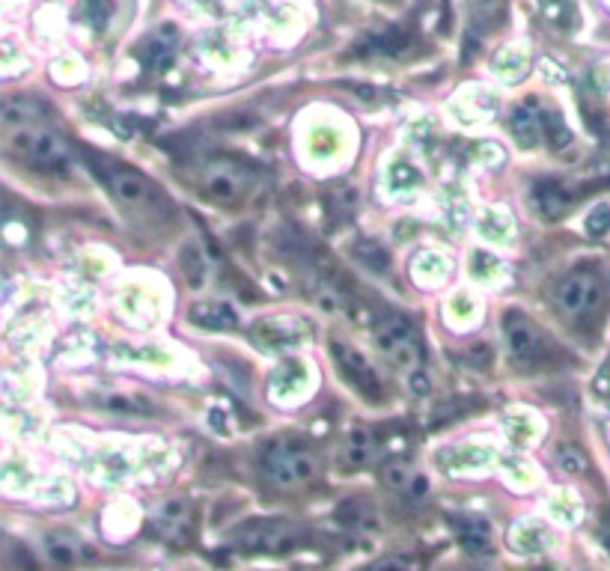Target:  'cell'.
Masks as SVG:
<instances>
[{
  "mask_svg": "<svg viewBox=\"0 0 610 571\" xmlns=\"http://www.w3.org/2000/svg\"><path fill=\"white\" fill-rule=\"evenodd\" d=\"M99 164V173L102 179L108 182V188L114 191V197L125 203L128 209L134 212H143V215H155V218H164L170 212V200L140 173L128 170L125 164L117 161H96Z\"/></svg>",
  "mask_w": 610,
  "mask_h": 571,
  "instance_id": "obj_1",
  "label": "cell"
},
{
  "mask_svg": "<svg viewBox=\"0 0 610 571\" xmlns=\"http://www.w3.org/2000/svg\"><path fill=\"white\" fill-rule=\"evenodd\" d=\"M9 149L42 167V170H63L69 167V149L66 143L54 134V131H45V128H18L9 134Z\"/></svg>",
  "mask_w": 610,
  "mask_h": 571,
  "instance_id": "obj_2",
  "label": "cell"
},
{
  "mask_svg": "<svg viewBox=\"0 0 610 571\" xmlns=\"http://www.w3.org/2000/svg\"><path fill=\"white\" fill-rule=\"evenodd\" d=\"M375 343L381 348V354L396 363L399 369L414 372L420 366L423 348H420V337L414 331V325L402 316H387L381 319V325L375 328Z\"/></svg>",
  "mask_w": 610,
  "mask_h": 571,
  "instance_id": "obj_3",
  "label": "cell"
},
{
  "mask_svg": "<svg viewBox=\"0 0 610 571\" xmlns=\"http://www.w3.org/2000/svg\"><path fill=\"white\" fill-rule=\"evenodd\" d=\"M200 185H203L206 197H212L215 203H236L250 185V173H247V167L230 158H215L203 167Z\"/></svg>",
  "mask_w": 610,
  "mask_h": 571,
  "instance_id": "obj_4",
  "label": "cell"
},
{
  "mask_svg": "<svg viewBox=\"0 0 610 571\" xmlns=\"http://www.w3.org/2000/svg\"><path fill=\"white\" fill-rule=\"evenodd\" d=\"M602 283L590 274V271H575L569 274L560 286H557V304L575 316V319H587L602 307Z\"/></svg>",
  "mask_w": 610,
  "mask_h": 571,
  "instance_id": "obj_5",
  "label": "cell"
},
{
  "mask_svg": "<svg viewBox=\"0 0 610 571\" xmlns=\"http://www.w3.org/2000/svg\"><path fill=\"white\" fill-rule=\"evenodd\" d=\"M265 473L274 485L280 488H292L307 482L316 473V461L307 456L304 450H292V447H280L265 458Z\"/></svg>",
  "mask_w": 610,
  "mask_h": 571,
  "instance_id": "obj_6",
  "label": "cell"
},
{
  "mask_svg": "<svg viewBox=\"0 0 610 571\" xmlns=\"http://www.w3.org/2000/svg\"><path fill=\"white\" fill-rule=\"evenodd\" d=\"M310 340V325L304 319L295 316H280V319H265L253 325V343L259 348H271V351H283V348H295V345Z\"/></svg>",
  "mask_w": 610,
  "mask_h": 571,
  "instance_id": "obj_7",
  "label": "cell"
},
{
  "mask_svg": "<svg viewBox=\"0 0 610 571\" xmlns=\"http://www.w3.org/2000/svg\"><path fill=\"white\" fill-rule=\"evenodd\" d=\"M503 331H506V343L509 351L518 363H539L542 354H545V340H542V331L521 313H509L506 322H503Z\"/></svg>",
  "mask_w": 610,
  "mask_h": 571,
  "instance_id": "obj_8",
  "label": "cell"
},
{
  "mask_svg": "<svg viewBox=\"0 0 610 571\" xmlns=\"http://www.w3.org/2000/svg\"><path fill=\"white\" fill-rule=\"evenodd\" d=\"M331 351L340 363V369L346 372V378L366 393L369 399H378L381 396V381L375 378V369L364 360V354H358L355 348H349L346 343H331Z\"/></svg>",
  "mask_w": 610,
  "mask_h": 571,
  "instance_id": "obj_9",
  "label": "cell"
},
{
  "mask_svg": "<svg viewBox=\"0 0 610 571\" xmlns=\"http://www.w3.org/2000/svg\"><path fill=\"white\" fill-rule=\"evenodd\" d=\"M512 134L527 149L539 146V140H542V108H539V102H524L512 114Z\"/></svg>",
  "mask_w": 610,
  "mask_h": 571,
  "instance_id": "obj_10",
  "label": "cell"
},
{
  "mask_svg": "<svg viewBox=\"0 0 610 571\" xmlns=\"http://www.w3.org/2000/svg\"><path fill=\"white\" fill-rule=\"evenodd\" d=\"M530 203H533V209H536L542 218H563L572 200H569V194H566L560 185H554V182H536L533 191H530Z\"/></svg>",
  "mask_w": 610,
  "mask_h": 571,
  "instance_id": "obj_11",
  "label": "cell"
},
{
  "mask_svg": "<svg viewBox=\"0 0 610 571\" xmlns=\"http://www.w3.org/2000/svg\"><path fill=\"white\" fill-rule=\"evenodd\" d=\"M191 325L206 328V331H233L239 328V316L227 304H197L188 313Z\"/></svg>",
  "mask_w": 610,
  "mask_h": 571,
  "instance_id": "obj_12",
  "label": "cell"
},
{
  "mask_svg": "<svg viewBox=\"0 0 610 571\" xmlns=\"http://www.w3.org/2000/svg\"><path fill=\"white\" fill-rule=\"evenodd\" d=\"M447 259L441 256V253H432V250H423V253H417V259H414V277L420 280V283H435V280H444L447 277Z\"/></svg>",
  "mask_w": 610,
  "mask_h": 571,
  "instance_id": "obj_13",
  "label": "cell"
},
{
  "mask_svg": "<svg viewBox=\"0 0 610 571\" xmlns=\"http://www.w3.org/2000/svg\"><path fill=\"white\" fill-rule=\"evenodd\" d=\"M99 405L108 408V411H117V414H131V417H143V414H152V405L140 396H125V393H105L99 396Z\"/></svg>",
  "mask_w": 610,
  "mask_h": 571,
  "instance_id": "obj_14",
  "label": "cell"
},
{
  "mask_svg": "<svg viewBox=\"0 0 610 571\" xmlns=\"http://www.w3.org/2000/svg\"><path fill=\"white\" fill-rule=\"evenodd\" d=\"M420 182H423L420 170L411 167L408 161H393V164L387 167V185H390V191H396V194H402V191H414Z\"/></svg>",
  "mask_w": 610,
  "mask_h": 571,
  "instance_id": "obj_15",
  "label": "cell"
},
{
  "mask_svg": "<svg viewBox=\"0 0 610 571\" xmlns=\"http://www.w3.org/2000/svg\"><path fill=\"white\" fill-rule=\"evenodd\" d=\"M542 140H548L551 149H563L572 143V131L566 128V122L560 119V114L545 111L542 108Z\"/></svg>",
  "mask_w": 610,
  "mask_h": 571,
  "instance_id": "obj_16",
  "label": "cell"
},
{
  "mask_svg": "<svg viewBox=\"0 0 610 571\" xmlns=\"http://www.w3.org/2000/svg\"><path fill=\"white\" fill-rule=\"evenodd\" d=\"M480 232L488 241H509L512 235V221L503 209H488L486 215L480 218Z\"/></svg>",
  "mask_w": 610,
  "mask_h": 571,
  "instance_id": "obj_17",
  "label": "cell"
},
{
  "mask_svg": "<svg viewBox=\"0 0 610 571\" xmlns=\"http://www.w3.org/2000/svg\"><path fill=\"white\" fill-rule=\"evenodd\" d=\"M355 256L364 262L366 268H372V271H387L390 268V253L378 241H358L355 244Z\"/></svg>",
  "mask_w": 610,
  "mask_h": 571,
  "instance_id": "obj_18",
  "label": "cell"
},
{
  "mask_svg": "<svg viewBox=\"0 0 610 571\" xmlns=\"http://www.w3.org/2000/svg\"><path fill=\"white\" fill-rule=\"evenodd\" d=\"M500 274H503L500 259L488 256V253H483V250L471 253V277H474V280H480V283H494Z\"/></svg>",
  "mask_w": 610,
  "mask_h": 571,
  "instance_id": "obj_19",
  "label": "cell"
},
{
  "mask_svg": "<svg viewBox=\"0 0 610 571\" xmlns=\"http://www.w3.org/2000/svg\"><path fill=\"white\" fill-rule=\"evenodd\" d=\"M36 114H42V105H36V102H30V99H9V102L3 105V125L12 128V125H18V122L33 119Z\"/></svg>",
  "mask_w": 610,
  "mask_h": 571,
  "instance_id": "obj_20",
  "label": "cell"
},
{
  "mask_svg": "<svg viewBox=\"0 0 610 571\" xmlns=\"http://www.w3.org/2000/svg\"><path fill=\"white\" fill-rule=\"evenodd\" d=\"M381 476H384V482H387L390 488H396V491H402V488H408V485L414 482L411 467H408L405 461H390V464H384Z\"/></svg>",
  "mask_w": 610,
  "mask_h": 571,
  "instance_id": "obj_21",
  "label": "cell"
},
{
  "mask_svg": "<svg viewBox=\"0 0 610 571\" xmlns=\"http://www.w3.org/2000/svg\"><path fill=\"white\" fill-rule=\"evenodd\" d=\"M48 554H51V560H54V563L69 566V563H75V560H78V545H75L72 539L51 536V539H48Z\"/></svg>",
  "mask_w": 610,
  "mask_h": 571,
  "instance_id": "obj_22",
  "label": "cell"
},
{
  "mask_svg": "<svg viewBox=\"0 0 610 571\" xmlns=\"http://www.w3.org/2000/svg\"><path fill=\"white\" fill-rule=\"evenodd\" d=\"M557 461H560L563 473H569V476H578V473H584V470H587V461H584V456H581L578 450H569V447H560Z\"/></svg>",
  "mask_w": 610,
  "mask_h": 571,
  "instance_id": "obj_23",
  "label": "cell"
},
{
  "mask_svg": "<svg viewBox=\"0 0 610 571\" xmlns=\"http://www.w3.org/2000/svg\"><path fill=\"white\" fill-rule=\"evenodd\" d=\"M610 229V206L608 203H602V206H596L590 215H587V232L590 235H605Z\"/></svg>",
  "mask_w": 610,
  "mask_h": 571,
  "instance_id": "obj_24",
  "label": "cell"
},
{
  "mask_svg": "<svg viewBox=\"0 0 610 571\" xmlns=\"http://www.w3.org/2000/svg\"><path fill=\"white\" fill-rule=\"evenodd\" d=\"M593 393H596L599 399L610 402V360L602 366V372L596 375V381H593Z\"/></svg>",
  "mask_w": 610,
  "mask_h": 571,
  "instance_id": "obj_25",
  "label": "cell"
},
{
  "mask_svg": "<svg viewBox=\"0 0 610 571\" xmlns=\"http://www.w3.org/2000/svg\"><path fill=\"white\" fill-rule=\"evenodd\" d=\"M90 9H93V21L102 27L108 21V15H111V0H93Z\"/></svg>",
  "mask_w": 610,
  "mask_h": 571,
  "instance_id": "obj_26",
  "label": "cell"
},
{
  "mask_svg": "<svg viewBox=\"0 0 610 571\" xmlns=\"http://www.w3.org/2000/svg\"><path fill=\"white\" fill-rule=\"evenodd\" d=\"M408 384H411V390H414L417 396L429 393V378H426V372H417V369H414V372H411V381H408Z\"/></svg>",
  "mask_w": 610,
  "mask_h": 571,
  "instance_id": "obj_27",
  "label": "cell"
}]
</instances>
